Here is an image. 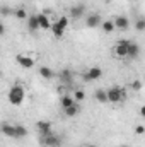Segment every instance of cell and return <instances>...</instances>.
Segmentation results:
<instances>
[{
  "mask_svg": "<svg viewBox=\"0 0 145 147\" xmlns=\"http://www.w3.org/2000/svg\"><path fill=\"white\" fill-rule=\"evenodd\" d=\"M7 98H9V103L12 106H21L24 103V99H26V89H24V86L22 84H14L9 89Z\"/></svg>",
  "mask_w": 145,
  "mask_h": 147,
  "instance_id": "cell-1",
  "label": "cell"
},
{
  "mask_svg": "<svg viewBox=\"0 0 145 147\" xmlns=\"http://www.w3.org/2000/svg\"><path fill=\"white\" fill-rule=\"evenodd\" d=\"M106 94H108V103H113V105L123 103L126 99V92L119 86H111L108 91H106Z\"/></svg>",
  "mask_w": 145,
  "mask_h": 147,
  "instance_id": "cell-2",
  "label": "cell"
},
{
  "mask_svg": "<svg viewBox=\"0 0 145 147\" xmlns=\"http://www.w3.org/2000/svg\"><path fill=\"white\" fill-rule=\"evenodd\" d=\"M128 43H130V39H118V41L114 43V48H113L114 57H118V58H126Z\"/></svg>",
  "mask_w": 145,
  "mask_h": 147,
  "instance_id": "cell-3",
  "label": "cell"
},
{
  "mask_svg": "<svg viewBox=\"0 0 145 147\" xmlns=\"http://www.w3.org/2000/svg\"><path fill=\"white\" fill-rule=\"evenodd\" d=\"M41 146H43V147H60V146H62V139L51 132L50 135L41 137Z\"/></svg>",
  "mask_w": 145,
  "mask_h": 147,
  "instance_id": "cell-4",
  "label": "cell"
},
{
  "mask_svg": "<svg viewBox=\"0 0 145 147\" xmlns=\"http://www.w3.org/2000/svg\"><path fill=\"white\" fill-rule=\"evenodd\" d=\"M103 77V69L101 67H91L87 72L84 74V80L87 82H92V80H97Z\"/></svg>",
  "mask_w": 145,
  "mask_h": 147,
  "instance_id": "cell-5",
  "label": "cell"
},
{
  "mask_svg": "<svg viewBox=\"0 0 145 147\" xmlns=\"http://www.w3.org/2000/svg\"><path fill=\"white\" fill-rule=\"evenodd\" d=\"M113 24H114V29L126 31V29L130 28V19H128L126 16H116L114 21H113Z\"/></svg>",
  "mask_w": 145,
  "mask_h": 147,
  "instance_id": "cell-6",
  "label": "cell"
},
{
  "mask_svg": "<svg viewBox=\"0 0 145 147\" xmlns=\"http://www.w3.org/2000/svg\"><path fill=\"white\" fill-rule=\"evenodd\" d=\"M36 130L39 132V135H41V137L50 135V134L53 132V130H51V121H46V120L38 121V123H36Z\"/></svg>",
  "mask_w": 145,
  "mask_h": 147,
  "instance_id": "cell-7",
  "label": "cell"
},
{
  "mask_svg": "<svg viewBox=\"0 0 145 147\" xmlns=\"http://www.w3.org/2000/svg\"><path fill=\"white\" fill-rule=\"evenodd\" d=\"M15 62L22 67V69H33L34 67V58H31L29 55H17Z\"/></svg>",
  "mask_w": 145,
  "mask_h": 147,
  "instance_id": "cell-8",
  "label": "cell"
},
{
  "mask_svg": "<svg viewBox=\"0 0 145 147\" xmlns=\"http://www.w3.org/2000/svg\"><path fill=\"white\" fill-rule=\"evenodd\" d=\"M85 14V5L84 3H77L70 7V19H82Z\"/></svg>",
  "mask_w": 145,
  "mask_h": 147,
  "instance_id": "cell-9",
  "label": "cell"
},
{
  "mask_svg": "<svg viewBox=\"0 0 145 147\" xmlns=\"http://www.w3.org/2000/svg\"><path fill=\"white\" fill-rule=\"evenodd\" d=\"M101 22H103V19H101V16H99V14H89V16H87V19H85V26H87V28H91V29H94V28L101 26Z\"/></svg>",
  "mask_w": 145,
  "mask_h": 147,
  "instance_id": "cell-10",
  "label": "cell"
},
{
  "mask_svg": "<svg viewBox=\"0 0 145 147\" xmlns=\"http://www.w3.org/2000/svg\"><path fill=\"white\" fill-rule=\"evenodd\" d=\"M138 55H140V46H138V43H135V41H130V43H128L126 58H132V60H135V58H138Z\"/></svg>",
  "mask_w": 145,
  "mask_h": 147,
  "instance_id": "cell-11",
  "label": "cell"
},
{
  "mask_svg": "<svg viewBox=\"0 0 145 147\" xmlns=\"http://www.w3.org/2000/svg\"><path fill=\"white\" fill-rule=\"evenodd\" d=\"M58 77H60V82H62L63 86H70L72 80H73V74H72L70 69H63V70H60Z\"/></svg>",
  "mask_w": 145,
  "mask_h": 147,
  "instance_id": "cell-12",
  "label": "cell"
},
{
  "mask_svg": "<svg viewBox=\"0 0 145 147\" xmlns=\"http://www.w3.org/2000/svg\"><path fill=\"white\" fill-rule=\"evenodd\" d=\"M0 132H2V135H5V137L15 139V128H14V125H10V123H2V125H0Z\"/></svg>",
  "mask_w": 145,
  "mask_h": 147,
  "instance_id": "cell-13",
  "label": "cell"
},
{
  "mask_svg": "<svg viewBox=\"0 0 145 147\" xmlns=\"http://www.w3.org/2000/svg\"><path fill=\"white\" fill-rule=\"evenodd\" d=\"M36 17H38L39 29H50V26H51V21H50V17H48L46 14H36Z\"/></svg>",
  "mask_w": 145,
  "mask_h": 147,
  "instance_id": "cell-14",
  "label": "cell"
},
{
  "mask_svg": "<svg viewBox=\"0 0 145 147\" xmlns=\"http://www.w3.org/2000/svg\"><path fill=\"white\" fill-rule=\"evenodd\" d=\"M38 74L44 79V80H51L53 77H55V72H53V69H50V67H46V65H43V67H39V70Z\"/></svg>",
  "mask_w": 145,
  "mask_h": 147,
  "instance_id": "cell-15",
  "label": "cell"
},
{
  "mask_svg": "<svg viewBox=\"0 0 145 147\" xmlns=\"http://www.w3.org/2000/svg\"><path fill=\"white\" fill-rule=\"evenodd\" d=\"M63 113H65V116H67V118H75V116L80 113V106H79V103H73L72 106L65 108Z\"/></svg>",
  "mask_w": 145,
  "mask_h": 147,
  "instance_id": "cell-16",
  "label": "cell"
},
{
  "mask_svg": "<svg viewBox=\"0 0 145 147\" xmlns=\"http://www.w3.org/2000/svg\"><path fill=\"white\" fill-rule=\"evenodd\" d=\"M28 29L31 31V33H36L38 29H39V24H38V17L36 14H33V16H28Z\"/></svg>",
  "mask_w": 145,
  "mask_h": 147,
  "instance_id": "cell-17",
  "label": "cell"
},
{
  "mask_svg": "<svg viewBox=\"0 0 145 147\" xmlns=\"http://www.w3.org/2000/svg\"><path fill=\"white\" fill-rule=\"evenodd\" d=\"M73 103H75V99H73L70 94H62L60 96V106H62V110H65V108H68V106H72Z\"/></svg>",
  "mask_w": 145,
  "mask_h": 147,
  "instance_id": "cell-18",
  "label": "cell"
},
{
  "mask_svg": "<svg viewBox=\"0 0 145 147\" xmlns=\"http://www.w3.org/2000/svg\"><path fill=\"white\" fill-rule=\"evenodd\" d=\"M50 31L53 33V36L55 38H63V33H65V29L55 21V22H51V26H50Z\"/></svg>",
  "mask_w": 145,
  "mask_h": 147,
  "instance_id": "cell-19",
  "label": "cell"
},
{
  "mask_svg": "<svg viewBox=\"0 0 145 147\" xmlns=\"http://www.w3.org/2000/svg\"><path fill=\"white\" fill-rule=\"evenodd\" d=\"M94 99L97 103H108V94L104 89H96L94 91Z\"/></svg>",
  "mask_w": 145,
  "mask_h": 147,
  "instance_id": "cell-20",
  "label": "cell"
},
{
  "mask_svg": "<svg viewBox=\"0 0 145 147\" xmlns=\"http://www.w3.org/2000/svg\"><path fill=\"white\" fill-rule=\"evenodd\" d=\"M14 128H15V139H22L28 135V128L24 125H14Z\"/></svg>",
  "mask_w": 145,
  "mask_h": 147,
  "instance_id": "cell-21",
  "label": "cell"
},
{
  "mask_svg": "<svg viewBox=\"0 0 145 147\" xmlns=\"http://www.w3.org/2000/svg\"><path fill=\"white\" fill-rule=\"evenodd\" d=\"M101 28H103V31H104L106 34L114 33V24H113V21H103V22H101Z\"/></svg>",
  "mask_w": 145,
  "mask_h": 147,
  "instance_id": "cell-22",
  "label": "cell"
},
{
  "mask_svg": "<svg viewBox=\"0 0 145 147\" xmlns=\"http://www.w3.org/2000/svg\"><path fill=\"white\" fill-rule=\"evenodd\" d=\"M12 14H14V17H15V19H21V21H26V19H28V12H26V10H24L22 7L15 9V10H14Z\"/></svg>",
  "mask_w": 145,
  "mask_h": 147,
  "instance_id": "cell-23",
  "label": "cell"
},
{
  "mask_svg": "<svg viewBox=\"0 0 145 147\" xmlns=\"http://www.w3.org/2000/svg\"><path fill=\"white\" fill-rule=\"evenodd\" d=\"M72 98L75 99V103H80V101H84V99H85V92H84L82 89H75Z\"/></svg>",
  "mask_w": 145,
  "mask_h": 147,
  "instance_id": "cell-24",
  "label": "cell"
},
{
  "mask_svg": "<svg viewBox=\"0 0 145 147\" xmlns=\"http://www.w3.org/2000/svg\"><path fill=\"white\" fill-rule=\"evenodd\" d=\"M130 87H132V91H135V92H140L142 91V87H144V84H142V80H133L132 84H130Z\"/></svg>",
  "mask_w": 145,
  "mask_h": 147,
  "instance_id": "cell-25",
  "label": "cell"
},
{
  "mask_svg": "<svg viewBox=\"0 0 145 147\" xmlns=\"http://www.w3.org/2000/svg\"><path fill=\"white\" fill-rule=\"evenodd\" d=\"M135 29L137 31H145V19H137V22H135Z\"/></svg>",
  "mask_w": 145,
  "mask_h": 147,
  "instance_id": "cell-26",
  "label": "cell"
},
{
  "mask_svg": "<svg viewBox=\"0 0 145 147\" xmlns=\"http://www.w3.org/2000/svg\"><path fill=\"white\" fill-rule=\"evenodd\" d=\"M56 22H58V24H60L63 29H67V28H68V17H60Z\"/></svg>",
  "mask_w": 145,
  "mask_h": 147,
  "instance_id": "cell-27",
  "label": "cell"
},
{
  "mask_svg": "<svg viewBox=\"0 0 145 147\" xmlns=\"http://www.w3.org/2000/svg\"><path fill=\"white\" fill-rule=\"evenodd\" d=\"M12 12H14V10H10L9 7H0V14H2L3 17H9V16H10Z\"/></svg>",
  "mask_w": 145,
  "mask_h": 147,
  "instance_id": "cell-28",
  "label": "cell"
},
{
  "mask_svg": "<svg viewBox=\"0 0 145 147\" xmlns=\"http://www.w3.org/2000/svg\"><path fill=\"white\" fill-rule=\"evenodd\" d=\"M135 132H137L138 135H144L145 134V127L144 125H137V127H135Z\"/></svg>",
  "mask_w": 145,
  "mask_h": 147,
  "instance_id": "cell-29",
  "label": "cell"
},
{
  "mask_svg": "<svg viewBox=\"0 0 145 147\" xmlns=\"http://www.w3.org/2000/svg\"><path fill=\"white\" fill-rule=\"evenodd\" d=\"M3 33H5V26H3V24H2V22H0V36H2V34H3Z\"/></svg>",
  "mask_w": 145,
  "mask_h": 147,
  "instance_id": "cell-30",
  "label": "cell"
},
{
  "mask_svg": "<svg viewBox=\"0 0 145 147\" xmlns=\"http://www.w3.org/2000/svg\"><path fill=\"white\" fill-rule=\"evenodd\" d=\"M85 147H96V146L94 144H89V146H85Z\"/></svg>",
  "mask_w": 145,
  "mask_h": 147,
  "instance_id": "cell-31",
  "label": "cell"
},
{
  "mask_svg": "<svg viewBox=\"0 0 145 147\" xmlns=\"http://www.w3.org/2000/svg\"><path fill=\"white\" fill-rule=\"evenodd\" d=\"M119 147H128V146H119Z\"/></svg>",
  "mask_w": 145,
  "mask_h": 147,
  "instance_id": "cell-32",
  "label": "cell"
},
{
  "mask_svg": "<svg viewBox=\"0 0 145 147\" xmlns=\"http://www.w3.org/2000/svg\"><path fill=\"white\" fill-rule=\"evenodd\" d=\"M0 75H2V70H0Z\"/></svg>",
  "mask_w": 145,
  "mask_h": 147,
  "instance_id": "cell-33",
  "label": "cell"
}]
</instances>
